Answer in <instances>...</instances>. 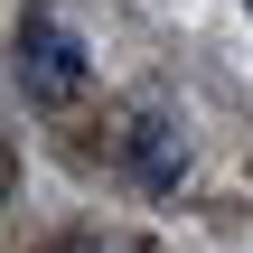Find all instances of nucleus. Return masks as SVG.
I'll use <instances>...</instances> for the list:
<instances>
[{"label": "nucleus", "instance_id": "1", "mask_svg": "<svg viewBox=\"0 0 253 253\" xmlns=\"http://www.w3.org/2000/svg\"><path fill=\"white\" fill-rule=\"evenodd\" d=\"M9 75H19V94H28V103H75L94 66H84V38H75V28L28 19V28H19V66H9Z\"/></svg>", "mask_w": 253, "mask_h": 253}, {"label": "nucleus", "instance_id": "2", "mask_svg": "<svg viewBox=\"0 0 253 253\" xmlns=\"http://www.w3.org/2000/svg\"><path fill=\"white\" fill-rule=\"evenodd\" d=\"M131 160H141V178H150V188H169V178L188 169V150L169 141V122H131Z\"/></svg>", "mask_w": 253, "mask_h": 253}]
</instances>
